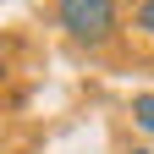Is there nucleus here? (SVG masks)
<instances>
[{"mask_svg": "<svg viewBox=\"0 0 154 154\" xmlns=\"http://www.w3.org/2000/svg\"><path fill=\"white\" fill-rule=\"evenodd\" d=\"M132 127L154 138V94H138V99H132Z\"/></svg>", "mask_w": 154, "mask_h": 154, "instance_id": "obj_2", "label": "nucleus"}, {"mask_svg": "<svg viewBox=\"0 0 154 154\" xmlns=\"http://www.w3.org/2000/svg\"><path fill=\"white\" fill-rule=\"evenodd\" d=\"M55 28H61L72 44L99 50V44L116 38V28H121V6H116V0H55Z\"/></svg>", "mask_w": 154, "mask_h": 154, "instance_id": "obj_1", "label": "nucleus"}, {"mask_svg": "<svg viewBox=\"0 0 154 154\" xmlns=\"http://www.w3.org/2000/svg\"><path fill=\"white\" fill-rule=\"evenodd\" d=\"M127 154H149V149H127Z\"/></svg>", "mask_w": 154, "mask_h": 154, "instance_id": "obj_4", "label": "nucleus"}, {"mask_svg": "<svg viewBox=\"0 0 154 154\" xmlns=\"http://www.w3.org/2000/svg\"><path fill=\"white\" fill-rule=\"evenodd\" d=\"M132 22H138V28H143V33L154 38V0H143V6H138V11H132Z\"/></svg>", "mask_w": 154, "mask_h": 154, "instance_id": "obj_3", "label": "nucleus"}]
</instances>
